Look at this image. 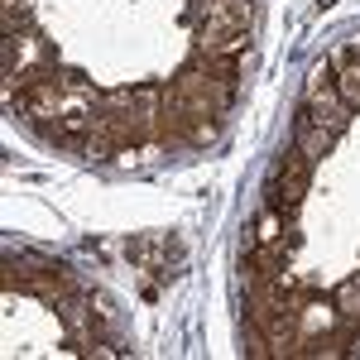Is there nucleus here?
<instances>
[{"instance_id":"obj_1","label":"nucleus","mask_w":360,"mask_h":360,"mask_svg":"<svg viewBox=\"0 0 360 360\" xmlns=\"http://www.w3.org/2000/svg\"><path fill=\"white\" fill-rule=\"evenodd\" d=\"M250 29V0H202L197 5V44L207 53H240Z\"/></svg>"},{"instance_id":"obj_10","label":"nucleus","mask_w":360,"mask_h":360,"mask_svg":"<svg viewBox=\"0 0 360 360\" xmlns=\"http://www.w3.org/2000/svg\"><path fill=\"white\" fill-rule=\"evenodd\" d=\"M0 29H5V34H25L29 29V5L25 0H0Z\"/></svg>"},{"instance_id":"obj_11","label":"nucleus","mask_w":360,"mask_h":360,"mask_svg":"<svg viewBox=\"0 0 360 360\" xmlns=\"http://www.w3.org/2000/svg\"><path fill=\"white\" fill-rule=\"evenodd\" d=\"M217 139V120H193V130H188V144L202 149V144H212Z\"/></svg>"},{"instance_id":"obj_2","label":"nucleus","mask_w":360,"mask_h":360,"mask_svg":"<svg viewBox=\"0 0 360 360\" xmlns=\"http://www.w3.org/2000/svg\"><path fill=\"white\" fill-rule=\"evenodd\" d=\"M188 111L197 115V120H212V115H221L231 101H236V86H226L207 63H202V53H193L183 68H178V77H173V86H168Z\"/></svg>"},{"instance_id":"obj_3","label":"nucleus","mask_w":360,"mask_h":360,"mask_svg":"<svg viewBox=\"0 0 360 360\" xmlns=\"http://www.w3.org/2000/svg\"><path fill=\"white\" fill-rule=\"evenodd\" d=\"M312 164H317V159H307L303 149L293 144V149L274 164V178H269V197H264V207H274L278 217H288V221H293V212H298V207H303V197L312 193Z\"/></svg>"},{"instance_id":"obj_5","label":"nucleus","mask_w":360,"mask_h":360,"mask_svg":"<svg viewBox=\"0 0 360 360\" xmlns=\"http://www.w3.org/2000/svg\"><path fill=\"white\" fill-rule=\"evenodd\" d=\"M303 111L312 115L317 125H327L332 135H341V130L351 125V106L341 101V91H336V82H332V68H327V63H317V68L307 72Z\"/></svg>"},{"instance_id":"obj_7","label":"nucleus","mask_w":360,"mask_h":360,"mask_svg":"<svg viewBox=\"0 0 360 360\" xmlns=\"http://www.w3.org/2000/svg\"><path fill=\"white\" fill-rule=\"evenodd\" d=\"M293 144L303 149L307 159H322V154L336 144V135L327 130V125H317V120H312V115L298 106V115H293Z\"/></svg>"},{"instance_id":"obj_6","label":"nucleus","mask_w":360,"mask_h":360,"mask_svg":"<svg viewBox=\"0 0 360 360\" xmlns=\"http://www.w3.org/2000/svg\"><path fill=\"white\" fill-rule=\"evenodd\" d=\"M44 63H53V49L25 29V34H5V77H20V72H34V68H44Z\"/></svg>"},{"instance_id":"obj_9","label":"nucleus","mask_w":360,"mask_h":360,"mask_svg":"<svg viewBox=\"0 0 360 360\" xmlns=\"http://www.w3.org/2000/svg\"><path fill=\"white\" fill-rule=\"evenodd\" d=\"M288 231V217H278L274 207H264L259 217H255V236H250V245H269V240H288L293 245V236H283Z\"/></svg>"},{"instance_id":"obj_4","label":"nucleus","mask_w":360,"mask_h":360,"mask_svg":"<svg viewBox=\"0 0 360 360\" xmlns=\"http://www.w3.org/2000/svg\"><path fill=\"white\" fill-rule=\"evenodd\" d=\"M5 288H25L39 298H63L72 288L68 269L58 259H34V255H10L5 259Z\"/></svg>"},{"instance_id":"obj_8","label":"nucleus","mask_w":360,"mask_h":360,"mask_svg":"<svg viewBox=\"0 0 360 360\" xmlns=\"http://www.w3.org/2000/svg\"><path fill=\"white\" fill-rule=\"evenodd\" d=\"M332 82H336V91H341V101L351 106V111H360V58H341V68L332 72Z\"/></svg>"}]
</instances>
